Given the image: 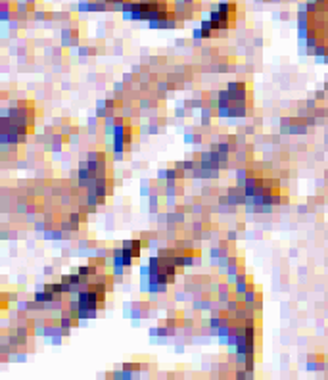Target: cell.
I'll list each match as a JSON object with an SVG mask.
<instances>
[{"label": "cell", "instance_id": "277c9868", "mask_svg": "<svg viewBox=\"0 0 328 380\" xmlns=\"http://www.w3.org/2000/svg\"><path fill=\"white\" fill-rule=\"evenodd\" d=\"M221 112L229 116H240L246 112V106H250V88L244 83H233L229 85L225 93L219 100Z\"/></svg>", "mask_w": 328, "mask_h": 380}, {"label": "cell", "instance_id": "5b68a950", "mask_svg": "<svg viewBox=\"0 0 328 380\" xmlns=\"http://www.w3.org/2000/svg\"><path fill=\"white\" fill-rule=\"evenodd\" d=\"M234 20H236V6H234V2H225V4H221L217 12L212 16V21H209V23H204V29L233 28Z\"/></svg>", "mask_w": 328, "mask_h": 380}, {"label": "cell", "instance_id": "3957f363", "mask_svg": "<svg viewBox=\"0 0 328 380\" xmlns=\"http://www.w3.org/2000/svg\"><path fill=\"white\" fill-rule=\"evenodd\" d=\"M246 190L248 196H253L261 204H273L279 200V194H281L277 181L265 173H257V171H253L248 177Z\"/></svg>", "mask_w": 328, "mask_h": 380}, {"label": "cell", "instance_id": "6da1fadb", "mask_svg": "<svg viewBox=\"0 0 328 380\" xmlns=\"http://www.w3.org/2000/svg\"><path fill=\"white\" fill-rule=\"evenodd\" d=\"M33 106L28 102H21L12 106L4 112L2 117V138L4 143L12 141V143H20L25 136L31 135L33 131Z\"/></svg>", "mask_w": 328, "mask_h": 380}, {"label": "cell", "instance_id": "7a4b0ae2", "mask_svg": "<svg viewBox=\"0 0 328 380\" xmlns=\"http://www.w3.org/2000/svg\"><path fill=\"white\" fill-rule=\"evenodd\" d=\"M308 35L315 47L328 54V0H315L309 6Z\"/></svg>", "mask_w": 328, "mask_h": 380}]
</instances>
